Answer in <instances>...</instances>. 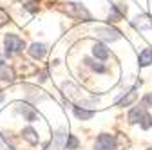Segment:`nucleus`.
Instances as JSON below:
<instances>
[{"label":"nucleus","mask_w":152,"mask_h":150,"mask_svg":"<svg viewBox=\"0 0 152 150\" xmlns=\"http://www.w3.org/2000/svg\"><path fill=\"white\" fill-rule=\"evenodd\" d=\"M152 127V118L147 114V112H143V116H141V128H150Z\"/></svg>","instance_id":"f3484780"},{"label":"nucleus","mask_w":152,"mask_h":150,"mask_svg":"<svg viewBox=\"0 0 152 150\" xmlns=\"http://www.w3.org/2000/svg\"><path fill=\"white\" fill-rule=\"evenodd\" d=\"M96 36H100L102 40H107V42H114L120 38V31L118 29H112V27H96Z\"/></svg>","instance_id":"20e7f679"},{"label":"nucleus","mask_w":152,"mask_h":150,"mask_svg":"<svg viewBox=\"0 0 152 150\" xmlns=\"http://www.w3.org/2000/svg\"><path fill=\"white\" fill-rule=\"evenodd\" d=\"M74 116L82 121H85V119H91L94 116V110H85V108H80V107H74Z\"/></svg>","instance_id":"9b49d317"},{"label":"nucleus","mask_w":152,"mask_h":150,"mask_svg":"<svg viewBox=\"0 0 152 150\" xmlns=\"http://www.w3.org/2000/svg\"><path fill=\"white\" fill-rule=\"evenodd\" d=\"M92 56H94L96 60H107V58H109V49H107L102 42H98V44L92 45Z\"/></svg>","instance_id":"39448f33"},{"label":"nucleus","mask_w":152,"mask_h":150,"mask_svg":"<svg viewBox=\"0 0 152 150\" xmlns=\"http://www.w3.org/2000/svg\"><path fill=\"white\" fill-rule=\"evenodd\" d=\"M140 65L141 67H147V65H150L152 63V49L150 47H147V49H143L141 52H140Z\"/></svg>","instance_id":"1a4fd4ad"},{"label":"nucleus","mask_w":152,"mask_h":150,"mask_svg":"<svg viewBox=\"0 0 152 150\" xmlns=\"http://www.w3.org/2000/svg\"><path fill=\"white\" fill-rule=\"evenodd\" d=\"M134 100H136V89H130V90L127 92V98H123L118 105H120V107H127V105H130Z\"/></svg>","instance_id":"ddd939ff"},{"label":"nucleus","mask_w":152,"mask_h":150,"mask_svg":"<svg viewBox=\"0 0 152 150\" xmlns=\"http://www.w3.org/2000/svg\"><path fill=\"white\" fill-rule=\"evenodd\" d=\"M143 116V107H134L129 112V123H138Z\"/></svg>","instance_id":"f8f14e48"},{"label":"nucleus","mask_w":152,"mask_h":150,"mask_svg":"<svg viewBox=\"0 0 152 150\" xmlns=\"http://www.w3.org/2000/svg\"><path fill=\"white\" fill-rule=\"evenodd\" d=\"M53 138H54V143H53V146H51V148H53V150H58V148L62 146V143H64V138H65V136H64L62 132H56Z\"/></svg>","instance_id":"2eb2a0df"},{"label":"nucleus","mask_w":152,"mask_h":150,"mask_svg":"<svg viewBox=\"0 0 152 150\" xmlns=\"http://www.w3.org/2000/svg\"><path fill=\"white\" fill-rule=\"evenodd\" d=\"M60 9L71 16V18H76V20H91V13L82 6V4H74V2H67V4H62Z\"/></svg>","instance_id":"f257e3e1"},{"label":"nucleus","mask_w":152,"mask_h":150,"mask_svg":"<svg viewBox=\"0 0 152 150\" xmlns=\"http://www.w3.org/2000/svg\"><path fill=\"white\" fill-rule=\"evenodd\" d=\"M150 105H152V94H147L141 100V107H150Z\"/></svg>","instance_id":"6ab92c4d"},{"label":"nucleus","mask_w":152,"mask_h":150,"mask_svg":"<svg viewBox=\"0 0 152 150\" xmlns=\"http://www.w3.org/2000/svg\"><path fill=\"white\" fill-rule=\"evenodd\" d=\"M148 150H152V146H150V148H148Z\"/></svg>","instance_id":"aec40b11"},{"label":"nucleus","mask_w":152,"mask_h":150,"mask_svg":"<svg viewBox=\"0 0 152 150\" xmlns=\"http://www.w3.org/2000/svg\"><path fill=\"white\" fill-rule=\"evenodd\" d=\"M87 63L91 65V69H92V71H96L98 74H103V72H107V67H105V65H102L100 62H91V60H87Z\"/></svg>","instance_id":"4468645a"},{"label":"nucleus","mask_w":152,"mask_h":150,"mask_svg":"<svg viewBox=\"0 0 152 150\" xmlns=\"http://www.w3.org/2000/svg\"><path fill=\"white\" fill-rule=\"evenodd\" d=\"M45 52H47V47L44 44H33L31 49H29V54L33 56V58H36V60H42L45 56Z\"/></svg>","instance_id":"0eeeda50"},{"label":"nucleus","mask_w":152,"mask_h":150,"mask_svg":"<svg viewBox=\"0 0 152 150\" xmlns=\"http://www.w3.org/2000/svg\"><path fill=\"white\" fill-rule=\"evenodd\" d=\"M4 45H6V54H7V56H13V54H18V52L24 51L26 42H24L18 34H6Z\"/></svg>","instance_id":"f03ea898"},{"label":"nucleus","mask_w":152,"mask_h":150,"mask_svg":"<svg viewBox=\"0 0 152 150\" xmlns=\"http://www.w3.org/2000/svg\"><path fill=\"white\" fill-rule=\"evenodd\" d=\"M22 136H24V139H26L29 145H36V143H38V139H40V138H38V134L34 132V130H33L31 127H27V128L24 130Z\"/></svg>","instance_id":"9d476101"},{"label":"nucleus","mask_w":152,"mask_h":150,"mask_svg":"<svg viewBox=\"0 0 152 150\" xmlns=\"http://www.w3.org/2000/svg\"><path fill=\"white\" fill-rule=\"evenodd\" d=\"M65 145H67V150H76L80 143H78V139H76L74 136H67V143Z\"/></svg>","instance_id":"dca6fc26"},{"label":"nucleus","mask_w":152,"mask_h":150,"mask_svg":"<svg viewBox=\"0 0 152 150\" xmlns=\"http://www.w3.org/2000/svg\"><path fill=\"white\" fill-rule=\"evenodd\" d=\"M94 150H114V136L100 134L96 143H94Z\"/></svg>","instance_id":"7ed1b4c3"},{"label":"nucleus","mask_w":152,"mask_h":150,"mask_svg":"<svg viewBox=\"0 0 152 150\" xmlns=\"http://www.w3.org/2000/svg\"><path fill=\"white\" fill-rule=\"evenodd\" d=\"M0 80H6V82H13L15 80V71L4 62H0Z\"/></svg>","instance_id":"6e6552de"},{"label":"nucleus","mask_w":152,"mask_h":150,"mask_svg":"<svg viewBox=\"0 0 152 150\" xmlns=\"http://www.w3.org/2000/svg\"><path fill=\"white\" fill-rule=\"evenodd\" d=\"M18 110L22 112V116H24L27 121H34V119L38 118V112L34 110V107H31V105H27V103L20 105V107H18Z\"/></svg>","instance_id":"423d86ee"},{"label":"nucleus","mask_w":152,"mask_h":150,"mask_svg":"<svg viewBox=\"0 0 152 150\" xmlns=\"http://www.w3.org/2000/svg\"><path fill=\"white\" fill-rule=\"evenodd\" d=\"M9 22V16H7V13L4 11V9H0V27H2L4 24H7Z\"/></svg>","instance_id":"a211bd4d"}]
</instances>
